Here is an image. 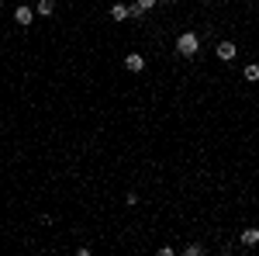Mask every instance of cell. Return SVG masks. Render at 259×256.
Instances as JSON below:
<instances>
[{
  "instance_id": "obj_1",
  "label": "cell",
  "mask_w": 259,
  "mask_h": 256,
  "mask_svg": "<svg viewBox=\"0 0 259 256\" xmlns=\"http://www.w3.org/2000/svg\"><path fill=\"white\" fill-rule=\"evenodd\" d=\"M200 52V35L197 31H180L177 35V56L180 59H194Z\"/></svg>"
},
{
  "instance_id": "obj_11",
  "label": "cell",
  "mask_w": 259,
  "mask_h": 256,
  "mask_svg": "<svg viewBox=\"0 0 259 256\" xmlns=\"http://www.w3.org/2000/svg\"><path fill=\"white\" fill-rule=\"evenodd\" d=\"M124 204H128V208H135V204H139V194H135V191H128V194H124Z\"/></svg>"
},
{
  "instance_id": "obj_2",
  "label": "cell",
  "mask_w": 259,
  "mask_h": 256,
  "mask_svg": "<svg viewBox=\"0 0 259 256\" xmlns=\"http://www.w3.org/2000/svg\"><path fill=\"white\" fill-rule=\"evenodd\" d=\"M214 56H218V62H232L235 56H239V45L232 39H221L218 45H214Z\"/></svg>"
},
{
  "instance_id": "obj_10",
  "label": "cell",
  "mask_w": 259,
  "mask_h": 256,
  "mask_svg": "<svg viewBox=\"0 0 259 256\" xmlns=\"http://www.w3.org/2000/svg\"><path fill=\"white\" fill-rule=\"evenodd\" d=\"M183 253H187V256H200V253H204V242H187Z\"/></svg>"
},
{
  "instance_id": "obj_3",
  "label": "cell",
  "mask_w": 259,
  "mask_h": 256,
  "mask_svg": "<svg viewBox=\"0 0 259 256\" xmlns=\"http://www.w3.org/2000/svg\"><path fill=\"white\" fill-rule=\"evenodd\" d=\"M159 0H132V21H142L149 11H156Z\"/></svg>"
},
{
  "instance_id": "obj_5",
  "label": "cell",
  "mask_w": 259,
  "mask_h": 256,
  "mask_svg": "<svg viewBox=\"0 0 259 256\" xmlns=\"http://www.w3.org/2000/svg\"><path fill=\"white\" fill-rule=\"evenodd\" d=\"M111 21H132V4H128V0H114V4H111Z\"/></svg>"
},
{
  "instance_id": "obj_7",
  "label": "cell",
  "mask_w": 259,
  "mask_h": 256,
  "mask_svg": "<svg viewBox=\"0 0 259 256\" xmlns=\"http://www.w3.org/2000/svg\"><path fill=\"white\" fill-rule=\"evenodd\" d=\"M239 242L245 246V249H256V246H259V229H256V225L242 229V232H239Z\"/></svg>"
},
{
  "instance_id": "obj_6",
  "label": "cell",
  "mask_w": 259,
  "mask_h": 256,
  "mask_svg": "<svg viewBox=\"0 0 259 256\" xmlns=\"http://www.w3.org/2000/svg\"><path fill=\"white\" fill-rule=\"evenodd\" d=\"M35 18H38V14H35V7H28V4H18V7H14V21H18L21 28H28Z\"/></svg>"
},
{
  "instance_id": "obj_13",
  "label": "cell",
  "mask_w": 259,
  "mask_h": 256,
  "mask_svg": "<svg viewBox=\"0 0 259 256\" xmlns=\"http://www.w3.org/2000/svg\"><path fill=\"white\" fill-rule=\"evenodd\" d=\"M200 4H214V0H200Z\"/></svg>"
},
{
  "instance_id": "obj_9",
  "label": "cell",
  "mask_w": 259,
  "mask_h": 256,
  "mask_svg": "<svg viewBox=\"0 0 259 256\" xmlns=\"http://www.w3.org/2000/svg\"><path fill=\"white\" fill-rule=\"evenodd\" d=\"M242 77L249 80V83H256V80H259V62H249V66L242 69Z\"/></svg>"
},
{
  "instance_id": "obj_14",
  "label": "cell",
  "mask_w": 259,
  "mask_h": 256,
  "mask_svg": "<svg viewBox=\"0 0 259 256\" xmlns=\"http://www.w3.org/2000/svg\"><path fill=\"white\" fill-rule=\"evenodd\" d=\"M245 4H259V0H245Z\"/></svg>"
},
{
  "instance_id": "obj_8",
  "label": "cell",
  "mask_w": 259,
  "mask_h": 256,
  "mask_svg": "<svg viewBox=\"0 0 259 256\" xmlns=\"http://www.w3.org/2000/svg\"><path fill=\"white\" fill-rule=\"evenodd\" d=\"M35 14H38V18H52V14H56V0H38Z\"/></svg>"
},
{
  "instance_id": "obj_12",
  "label": "cell",
  "mask_w": 259,
  "mask_h": 256,
  "mask_svg": "<svg viewBox=\"0 0 259 256\" xmlns=\"http://www.w3.org/2000/svg\"><path fill=\"white\" fill-rule=\"evenodd\" d=\"M159 4H177V0H159Z\"/></svg>"
},
{
  "instance_id": "obj_4",
  "label": "cell",
  "mask_w": 259,
  "mask_h": 256,
  "mask_svg": "<svg viewBox=\"0 0 259 256\" xmlns=\"http://www.w3.org/2000/svg\"><path fill=\"white\" fill-rule=\"evenodd\" d=\"M121 66H124L128 73H145V66H149V62H145V56H142V52H128Z\"/></svg>"
}]
</instances>
